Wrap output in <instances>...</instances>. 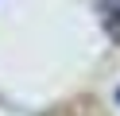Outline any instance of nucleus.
I'll use <instances>...</instances> for the list:
<instances>
[{"label": "nucleus", "instance_id": "2", "mask_svg": "<svg viewBox=\"0 0 120 116\" xmlns=\"http://www.w3.org/2000/svg\"><path fill=\"white\" fill-rule=\"evenodd\" d=\"M116 97H120V93H116Z\"/></svg>", "mask_w": 120, "mask_h": 116}, {"label": "nucleus", "instance_id": "1", "mask_svg": "<svg viewBox=\"0 0 120 116\" xmlns=\"http://www.w3.org/2000/svg\"><path fill=\"white\" fill-rule=\"evenodd\" d=\"M101 8H105V15H109V23L120 19V0H101Z\"/></svg>", "mask_w": 120, "mask_h": 116}]
</instances>
